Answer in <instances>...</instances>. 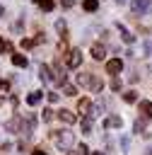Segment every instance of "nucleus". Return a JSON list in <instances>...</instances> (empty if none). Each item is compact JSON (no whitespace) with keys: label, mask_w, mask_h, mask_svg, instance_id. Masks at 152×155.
Returning a JSON list of instances; mask_svg holds the SVG:
<instances>
[{"label":"nucleus","mask_w":152,"mask_h":155,"mask_svg":"<svg viewBox=\"0 0 152 155\" xmlns=\"http://www.w3.org/2000/svg\"><path fill=\"white\" fill-rule=\"evenodd\" d=\"M53 140H55V145H58L60 150H70V148L75 145V138H72L70 131H63V133L55 131V133H53Z\"/></svg>","instance_id":"obj_1"},{"label":"nucleus","mask_w":152,"mask_h":155,"mask_svg":"<svg viewBox=\"0 0 152 155\" xmlns=\"http://www.w3.org/2000/svg\"><path fill=\"white\" fill-rule=\"evenodd\" d=\"M80 63H82V51H80V48L68 51V68H77Z\"/></svg>","instance_id":"obj_2"},{"label":"nucleus","mask_w":152,"mask_h":155,"mask_svg":"<svg viewBox=\"0 0 152 155\" xmlns=\"http://www.w3.org/2000/svg\"><path fill=\"white\" fill-rule=\"evenodd\" d=\"M123 70V61L121 58H111L109 63H106V73H111V75H118Z\"/></svg>","instance_id":"obj_3"},{"label":"nucleus","mask_w":152,"mask_h":155,"mask_svg":"<svg viewBox=\"0 0 152 155\" xmlns=\"http://www.w3.org/2000/svg\"><path fill=\"white\" fill-rule=\"evenodd\" d=\"M147 7H150V0H133L130 2V12L133 15H142Z\"/></svg>","instance_id":"obj_4"},{"label":"nucleus","mask_w":152,"mask_h":155,"mask_svg":"<svg viewBox=\"0 0 152 155\" xmlns=\"http://www.w3.org/2000/svg\"><path fill=\"white\" fill-rule=\"evenodd\" d=\"M58 119H60V121H63V124H68V126H70V124H75V121H77V116H75V114H72V111H68V109H60V111H58Z\"/></svg>","instance_id":"obj_5"},{"label":"nucleus","mask_w":152,"mask_h":155,"mask_svg":"<svg viewBox=\"0 0 152 155\" xmlns=\"http://www.w3.org/2000/svg\"><path fill=\"white\" fill-rule=\"evenodd\" d=\"M121 126H123V119L121 116H109L104 121V128H121Z\"/></svg>","instance_id":"obj_6"},{"label":"nucleus","mask_w":152,"mask_h":155,"mask_svg":"<svg viewBox=\"0 0 152 155\" xmlns=\"http://www.w3.org/2000/svg\"><path fill=\"white\" fill-rule=\"evenodd\" d=\"M89 107H92V102H89L87 97H82V99L77 102V111H80L82 116H87V114H89Z\"/></svg>","instance_id":"obj_7"},{"label":"nucleus","mask_w":152,"mask_h":155,"mask_svg":"<svg viewBox=\"0 0 152 155\" xmlns=\"http://www.w3.org/2000/svg\"><path fill=\"white\" fill-rule=\"evenodd\" d=\"M65 78H68V73H65L63 68H55V70H53V75H51V80H55L58 85H63V82H65Z\"/></svg>","instance_id":"obj_8"},{"label":"nucleus","mask_w":152,"mask_h":155,"mask_svg":"<svg viewBox=\"0 0 152 155\" xmlns=\"http://www.w3.org/2000/svg\"><path fill=\"white\" fill-rule=\"evenodd\" d=\"M92 56H94L97 61H101V58L106 56V48H104L101 44H94V46H92Z\"/></svg>","instance_id":"obj_9"},{"label":"nucleus","mask_w":152,"mask_h":155,"mask_svg":"<svg viewBox=\"0 0 152 155\" xmlns=\"http://www.w3.org/2000/svg\"><path fill=\"white\" fill-rule=\"evenodd\" d=\"M140 111H142V116H147V119H152V102H147V99H142V102H140Z\"/></svg>","instance_id":"obj_10"},{"label":"nucleus","mask_w":152,"mask_h":155,"mask_svg":"<svg viewBox=\"0 0 152 155\" xmlns=\"http://www.w3.org/2000/svg\"><path fill=\"white\" fill-rule=\"evenodd\" d=\"M118 31H121V39H123L125 44H133V41H135V36H133V34H130L125 27H121V24H118Z\"/></svg>","instance_id":"obj_11"},{"label":"nucleus","mask_w":152,"mask_h":155,"mask_svg":"<svg viewBox=\"0 0 152 155\" xmlns=\"http://www.w3.org/2000/svg\"><path fill=\"white\" fill-rule=\"evenodd\" d=\"M12 63H14L17 68H27V58H24L22 53H12Z\"/></svg>","instance_id":"obj_12"},{"label":"nucleus","mask_w":152,"mask_h":155,"mask_svg":"<svg viewBox=\"0 0 152 155\" xmlns=\"http://www.w3.org/2000/svg\"><path fill=\"white\" fill-rule=\"evenodd\" d=\"M39 102H41V92H36V90H34V92H29V94H27V104H31V107H34V104H39Z\"/></svg>","instance_id":"obj_13"},{"label":"nucleus","mask_w":152,"mask_h":155,"mask_svg":"<svg viewBox=\"0 0 152 155\" xmlns=\"http://www.w3.org/2000/svg\"><path fill=\"white\" fill-rule=\"evenodd\" d=\"M39 75H41L43 82H51V70H48V65H41V68H39Z\"/></svg>","instance_id":"obj_14"},{"label":"nucleus","mask_w":152,"mask_h":155,"mask_svg":"<svg viewBox=\"0 0 152 155\" xmlns=\"http://www.w3.org/2000/svg\"><path fill=\"white\" fill-rule=\"evenodd\" d=\"M63 94H68V97H75V94H77V87H75V85H68V82H63Z\"/></svg>","instance_id":"obj_15"},{"label":"nucleus","mask_w":152,"mask_h":155,"mask_svg":"<svg viewBox=\"0 0 152 155\" xmlns=\"http://www.w3.org/2000/svg\"><path fill=\"white\" fill-rule=\"evenodd\" d=\"M82 133H92V116H82Z\"/></svg>","instance_id":"obj_16"},{"label":"nucleus","mask_w":152,"mask_h":155,"mask_svg":"<svg viewBox=\"0 0 152 155\" xmlns=\"http://www.w3.org/2000/svg\"><path fill=\"white\" fill-rule=\"evenodd\" d=\"M82 7H84L87 12H94V10L99 7V0H84V2H82Z\"/></svg>","instance_id":"obj_17"},{"label":"nucleus","mask_w":152,"mask_h":155,"mask_svg":"<svg viewBox=\"0 0 152 155\" xmlns=\"http://www.w3.org/2000/svg\"><path fill=\"white\" fill-rule=\"evenodd\" d=\"M36 5H41V10H46V12H51L53 10V0H34Z\"/></svg>","instance_id":"obj_18"},{"label":"nucleus","mask_w":152,"mask_h":155,"mask_svg":"<svg viewBox=\"0 0 152 155\" xmlns=\"http://www.w3.org/2000/svg\"><path fill=\"white\" fill-rule=\"evenodd\" d=\"M68 153H70V155H89V148H87V145H77L75 150H68Z\"/></svg>","instance_id":"obj_19"},{"label":"nucleus","mask_w":152,"mask_h":155,"mask_svg":"<svg viewBox=\"0 0 152 155\" xmlns=\"http://www.w3.org/2000/svg\"><path fill=\"white\" fill-rule=\"evenodd\" d=\"M89 80H92L89 73H80V75H77V82H80V85H89Z\"/></svg>","instance_id":"obj_20"},{"label":"nucleus","mask_w":152,"mask_h":155,"mask_svg":"<svg viewBox=\"0 0 152 155\" xmlns=\"http://www.w3.org/2000/svg\"><path fill=\"white\" fill-rule=\"evenodd\" d=\"M89 85H92V90H94V92H101V87H104V82H101V80H97V78H92V80H89Z\"/></svg>","instance_id":"obj_21"},{"label":"nucleus","mask_w":152,"mask_h":155,"mask_svg":"<svg viewBox=\"0 0 152 155\" xmlns=\"http://www.w3.org/2000/svg\"><path fill=\"white\" fill-rule=\"evenodd\" d=\"M123 99H125L128 104H133V102H138V94H135V92H125V94H123Z\"/></svg>","instance_id":"obj_22"},{"label":"nucleus","mask_w":152,"mask_h":155,"mask_svg":"<svg viewBox=\"0 0 152 155\" xmlns=\"http://www.w3.org/2000/svg\"><path fill=\"white\" fill-rule=\"evenodd\" d=\"M36 44V39H22V48H31Z\"/></svg>","instance_id":"obj_23"},{"label":"nucleus","mask_w":152,"mask_h":155,"mask_svg":"<svg viewBox=\"0 0 152 155\" xmlns=\"http://www.w3.org/2000/svg\"><path fill=\"white\" fill-rule=\"evenodd\" d=\"M55 29H58L60 34H65V29H68V27H65V22H63V19H58V22H55Z\"/></svg>","instance_id":"obj_24"},{"label":"nucleus","mask_w":152,"mask_h":155,"mask_svg":"<svg viewBox=\"0 0 152 155\" xmlns=\"http://www.w3.org/2000/svg\"><path fill=\"white\" fill-rule=\"evenodd\" d=\"M53 119V109H43V121H51Z\"/></svg>","instance_id":"obj_25"},{"label":"nucleus","mask_w":152,"mask_h":155,"mask_svg":"<svg viewBox=\"0 0 152 155\" xmlns=\"http://www.w3.org/2000/svg\"><path fill=\"white\" fill-rule=\"evenodd\" d=\"M142 51H145V53L150 56V53H152V41H145V46H142Z\"/></svg>","instance_id":"obj_26"},{"label":"nucleus","mask_w":152,"mask_h":155,"mask_svg":"<svg viewBox=\"0 0 152 155\" xmlns=\"http://www.w3.org/2000/svg\"><path fill=\"white\" fill-rule=\"evenodd\" d=\"M140 131H145V124L142 121H135V133H140Z\"/></svg>","instance_id":"obj_27"},{"label":"nucleus","mask_w":152,"mask_h":155,"mask_svg":"<svg viewBox=\"0 0 152 155\" xmlns=\"http://www.w3.org/2000/svg\"><path fill=\"white\" fill-rule=\"evenodd\" d=\"M60 5H63V7H72V5H75V0H60Z\"/></svg>","instance_id":"obj_28"},{"label":"nucleus","mask_w":152,"mask_h":155,"mask_svg":"<svg viewBox=\"0 0 152 155\" xmlns=\"http://www.w3.org/2000/svg\"><path fill=\"white\" fill-rule=\"evenodd\" d=\"M0 90H5V92H7V82H5V80H0Z\"/></svg>","instance_id":"obj_29"},{"label":"nucleus","mask_w":152,"mask_h":155,"mask_svg":"<svg viewBox=\"0 0 152 155\" xmlns=\"http://www.w3.org/2000/svg\"><path fill=\"white\" fill-rule=\"evenodd\" d=\"M2 51H5V39L0 36V53H2Z\"/></svg>","instance_id":"obj_30"},{"label":"nucleus","mask_w":152,"mask_h":155,"mask_svg":"<svg viewBox=\"0 0 152 155\" xmlns=\"http://www.w3.org/2000/svg\"><path fill=\"white\" fill-rule=\"evenodd\" d=\"M31 155H46V150H34Z\"/></svg>","instance_id":"obj_31"},{"label":"nucleus","mask_w":152,"mask_h":155,"mask_svg":"<svg viewBox=\"0 0 152 155\" xmlns=\"http://www.w3.org/2000/svg\"><path fill=\"white\" fill-rule=\"evenodd\" d=\"M145 155H152V145H150V148H147V153H145Z\"/></svg>","instance_id":"obj_32"},{"label":"nucleus","mask_w":152,"mask_h":155,"mask_svg":"<svg viewBox=\"0 0 152 155\" xmlns=\"http://www.w3.org/2000/svg\"><path fill=\"white\" fill-rule=\"evenodd\" d=\"M116 2H118V5H123V2H128V0H116Z\"/></svg>","instance_id":"obj_33"},{"label":"nucleus","mask_w":152,"mask_h":155,"mask_svg":"<svg viewBox=\"0 0 152 155\" xmlns=\"http://www.w3.org/2000/svg\"><path fill=\"white\" fill-rule=\"evenodd\" d=\"M94 155H104V153H94Z\"/></svg>","instance_id":"obj_34"}]
</instances>
